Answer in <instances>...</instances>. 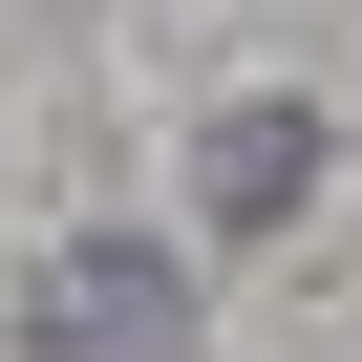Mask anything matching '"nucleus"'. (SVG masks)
<instances>
[{
	"instance_id": "nucleus-1",
	"label": "nucleus",
	"mask_w": 362,
	"mask_h": 362,
	"mask_svg": "<svg viewBox=\"0 0 362 362\" xmlns=\"http://www.w3.org/2000/svg\"><path fill=\"white\" fill-rule=\"evenodd\" d=\"M170 320H192V256H149V235H86V256L22 298V362H149Z\"/></svg>"
},
{
	"instance_id": "nucleus-2",
	"label": "nucleus",
	"mask_w": 362,
	"mask_h": 362,
	"mask_svg": "<svg viewBox=\"0 0 362 362\" xmlns=\"http://www.w3.org/2000/svg\"><path fill=\"white\" fill-rule=\"evenodd\" d=\"M277 192H298V107H256V128L214 149V214H277Z\"/></svg>"
}]
</instances>
